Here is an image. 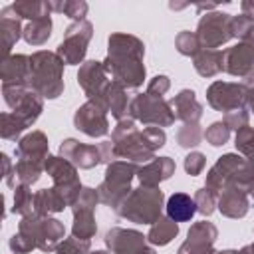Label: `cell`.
Masks as SVG:
<instances>
[{
    "instance_id": "obj_1",
    "label": "cell",
    "mask_w": 254,
    "mask_h": 254,
    "mask_svg": "<svg viewBox=\"0 0 254 254\" xmlns=\"http://www.w3.org/2000/svg\"><path fill=\"white\" fill-rule=\"evenodd\" d=\"M145 44L133 34L113 32L107 38V58L103 60L107 75L125 89H137L147 77Z\"/></svg>"
},
{
    "instance_id": "obj_2",
    "label": "cell",
    "mask_w": 254,
    "mask_h": 254,
    "mask_svg": "<svg viewBox=\"0 0 254 254\" xmlns=\"http://www.w3.org/2000/svg\"><path fill=\"white\" fill-rule=\"evenodd\" d=\"M111 143L115 151V159L129 161L135 165H147L155 159V153L165 147L167 133L161 127H145L137 129V121L125 117L117 121L111 131Z\"/></svg>"
},
{
    "instance_id": "obj_3",
    "label": "cell",
    "mask_w": 254,
    "mask_h": 254,
    "mask_svg": "<svg viewBox=\"0 0 254 254\" xmlns=\"http://www.w3.org/2000/svg\"><path fill=\"white\" fill-rule=\"evenodd\" d=\"M64 62L56 52L38 50L30 56L28 85L44 99H58L64 93Z\"/></svg>"
},
{
    "instance_id": "obj_4",
    "label": "cell",
    "mask_w": 254,
    "mask_h": 254,
    "mask_svg": "<svg viewBox=\"0 0 254 254\" xmlns=\"http://www.w3.org/2000/svg\"><path fill=\"white\" fill-rule=\"evenodd\" d=\"M252 183L254 173L248 167L246 159H242L238 153H224L208 169L204 187L216 190L218 194L226 189H240L244 192H250Z\"/></svg>"
},
{
    "instance_id": "obj_5",
    "label": "cell",
    "mask_w": 254,
    "mask_h": 254,
    "mask_svg": "<svg viewBox=\"0 0 254 254\" xmlns=\"http://www.w3.org/2000/svg\"><path fill=\"white\" fill-rule=\"evenodd\" d=\"M165 194L159 187H143L133 189L125 200L119 204L115 214L135 224H155L163 214Z\"/></svg>"
},
{
    "instance_id": "obj_6",
    "label": "cell",
    "mask_w": 254,
    "mask_h": 254,
    "mask_svg": "<svg viewBox=\"0 0 254 254\" xmlns=\"http://www.w3.org/2000/svg\"><path fill=\"white\" fill-rule=\"evenodd\" d=\"M137 169H139V165L121 161V159L109 163L105 167V177H103L101 185L97 187L99 202H103L111 210H117L119 204L125 200V196L133 190L131 183L137 177Z\"/></svg>"
},
{
    "instance_id": "obj_7",
    "label": "cell",
    "mask_w": 254,
    "mask_h": 254,
    "mask_svg": "<svg viewBox=\"0 0 254 254\" xmlns=\"http://www.w3.org/2000/svg\"><path fill=\"white\" fill-rule=\"evenodd\" d=\"M127 117L147 125V127H171L177 119L171 103L165 97L153 95L149 91L145 93H137L131 101H129V109H127Z\"/></svg>"
},
{
    "instance_id": "obj_8",
    "label": "cell",
    "mask_w": 254,
    "mask_h": 254,
    "mask_svg": "<svg viewBox=\"0 0 254 254\" xmlns=\"http://www.w3.org/2000/svg\"><path fill=\"white\" fill-rule=\"evenodd\" d=\"M18 230L32 236L38 250L42 252H56L58 246L65 240L64 222L52 216H22V220L18 222Z\"/></svg>"
},
{
    "instance_id": "obj_9",
    "label": "cell",
    "mask_w": 254,
    "mask_h": 254,
    "mask_svg": "<svg viewBox=\"0 0 254 254\" xmlns=\"http://www.w3.org/2000/svg\"><path fill=\"white\" fill-rule=\"evenodd\" d=\"M91 38H93V24L89 20L71 22L65 28L64 40L60 42L56 54L62 58L65 65H79L85 62V54Z\"/></svg>"
},
{
    "instance_id": "obj_10",
    "label": "cell",
    "mask_w": 254,
    "mask_h": 254,
    "mask_svg": "<svg viewBox=\"0 0 254 254\" xmlns=\"http://www.w3.org/2000/svg\"><path fill=\"white\" fill-rule=\"evenodd\" d=\"M4 103L18 115L28 127H32L44 111V97L30 85H2Z\"/></svg>"
},
{
    "instance_id": "obj_11",
    "label": "cell",
    "mask_w": 254,
    "mask_h": 254,
    "mask_svg": "<svg viewBox=\"0 0 254 254\" xmlns=\"http://www.w3.org/2000/svg\"><path fill=\"white\" fill-rule=\"evenodd\" d=\"M99 202L97 189L83 187L75 202L71 204L73 212V224H71V236L79 240H91L97 232V222H95V206Z\"/></svg>"
},
{
    "instance_id": "obj_12",
    "label": "cell",
    "mask_w": 254,
    "mask_h": 254,
    "mask_svg": "<svg viewBox=\"0 0 254 254\" xmlns=\"http://www.w3.org/2000/svg\"><path fill=\"white\" fill-rule=\"evenodd\" d=\"M230 20L232 14L226 12H206L200 16L198 24H196V36L200 42L202 50H216L222 44L232 40V32H230Z\"/></svg>"
},
{
    "instance_id": "obj_13",
    "label": "cell",
    "mask_w": 254,
    "mask_h": 254,
    "mask_svg": "<svg viewBox=\"0 0 254 254\" xmlns=\"http://www.w3.org/2000/svg\"><path fill=\"white\" fill-rule=\"evenodd\" d=\"M46 173L54 181V187L64 192V196L67 198L71 206L83 189L79 175H77V167L60 155H50L46 159Z\"/></svg>"
},
{
    "instance_id": "obj_14",
    "label": "cell",
    "mask_w": 254,
    "mask_h": 254,
    "mask_svg": "<svg viewBox=\"0 0 254 254\" xmlns=\"http://www.w3.org/2000/svg\"><path fill=\"white\" fill-rule=\"evenodd\" d=\"M107 109L99 99H87L73 113V127L87 137H105L109 133Z\"/></svg>"
},
{
    "instance_id": "obj_15",
    "label": "cell",
    "mask_w": 254,
    "mask_h": 254,
    "mask_svg": "<svg viewBox=\"0 0 254 254\" xmlns=\"http://www.w3.org/2000/svg\"><path fill=\"white\" fill-rule=\"evenodd\" d=\"M246 97H248V87L244 83L212 81L206 89L208 105L220 113H228V111L246 107Z\"/></svg>"
},
{
    "instance_id": "obj_16",
    "label": "cell",
    "mask_w": 254,
    "mask_h": 254,
    "mask_svg": "<svg viewBox=\"0 0 254 254\" xmlns=\"http://www.w3.org/2000/svg\"><path fill=\"white\" fill-rule=\"evenodd\" d=\"M216 238H218V228L208 220H198L190 224L187 238L179 246L177 254H212Z\"/></svg>"
},
{
    "instance_id": "obj_17",
    "label": "cell",
    "mask_w": 254,
    "mask_h": 254,
    "mask_svg": "<svg viewBox=\"0 0 254 254\" xmlns=\"http://www.w3.org/2000/svg\"><path fill=\"white\" fill-rule=\"evenodd\" d=\"M60 157L67 159L77 169H93L99 163H103V155H101L99 143L97 145H87V143H81V141H77L73 137L64 139L60 143Z\"/></svg>"
},
{
    "instance_id": "obj_18",
    "label": "cell",
    "mask_w": 254,
    "mask_h": 254,
    "mask_svg": "<svg viewBox=\"0 0 254 254\" xmlns=\"http://www.w3.org/2000/svg\"><path fill=\"white\" fill-rule=\"evenodd\" d=\"M109 75L105 71L103 62L97 60H87L79 65L77 71V83L83 89V93L87 95V99H99L101 93L105 91L107 83H109Z\"/></svg>"
},
{
    "instance_id": "obj_19",
    "label": "cell",
    "mask_w": 254,
    "mask_h": 254,
    "mask_svg": "<svg viewBox=\"0 0 254 254\" xmlns=\"http://www.w3.org/2000/svg\"><path fill=\"white\" fill-rule=\"evenodd\" d=\"M105 248L113 254H137L147 246V236H143L139 230L133 228H121L113 226L103 236Z\"/></svg>"
},
{
    "instance_id": "obj_20",
    "label": "cell",
    "mask_w": 254,
    "mask_h": 254,
    "mask_svg": "<svg viewBox=\"0 0 254 254\" xmlns=\"http://www.w3.org/2000/svg\"><path fill=\"white\" fill-rule=\"evenodd\" d=\"M254 65V46L238 42L222 52V71L234 77H246Z\"/></svg>"
},
{
    "instance_id": "obj_21",
    "label": "cell",
    "mask_w": 254,
    "mask_h": 254,
    "mask_svg": "<svg viewBox=\"0 0 254 254\" xmlns=\"http://www.w3.org/2000/svg\"><path fill=\"white\" fill-rule=\"evenodd\" d=\"M16 157L24 159V161H36V163H44L50 157V143L44 131H30L26 133L18 145H16Z\"/></svg>"
},
{
    "instance_id": "obj_22",
    "label": "cell",
    "mask_w": 254,
    "mask_h": 254,
    "mask_svg": "<svg viewBox=\"0 0 254 254\" xmlns=\"http://www.w3.org/2000/svg\"><path fill=\"white\" fill-rule=\"evenodd\" d=\"M30 77V56L26 54H10L0 64V79L2 85H28Z\"/></svg>"
},
{
    "instance_id": "obj_23",
    "label": "cell",
    "mask_w": 254,
    "mask_h": 254,
    "mask_svg": "<svg viewBox=\"0 0 254 254\" xmlns=\"http://www.w3.org/2000/svg\"><path fill=\"white\" fill-rule=\"evenodd\" d=\"M175 161L171 157H155L147 165H139L137 179L143 187H159L163 181H169L175 175Z\"/></svg>"
},
{
    "instance_id": "obj_24",
    "label": "cell",
    "mask_w": 254,
    "mask_h": 254,
    "mask_svg": "<svg viewBox=\"0 0 254 254\" xmlns=\"http://www.w3.org/2000/svg\"><path fill=\"white\" fill-rule=\"evenodd\" d=\"M22 20L18 18V14L14 12L12 4L2 8L0 12V36H2V60L10 56V50L14 48V44L22 38Z\"/></svg>"
},
{
    "instance_id": "obj_25",
    "label": "cell",
    "mask_w": 254,
    "mask_h": 254,
    "mask_svg": "<svg viewBox=\"0 0 254 254\" xmlns=\"http://www.w3.org/2000/svg\"><path fill=\"white\" fill-rule=\"evenodd\" d=\"M248 208H250L248 192L240 189H226L218 194L216 210L226 218H244L248 214Z\"/></svg>"
},
{
    "instance_id": "obj_26",
    "label": "cell",
    "mask_w": 254,
    "mask_h": 254,
    "mask_svg": "<svg viewBox=\"0 0 254 254\" xmlns=\"http://www.w3.org/2000/svg\"><path fill=\"white\" fill-rule=\"evenodd\" d=\"M171 107L183 123H198L202 117V105L196 99V93L192 89H181L171 101Z\"/></svg>"
},
{
    "instance_id": "obj_27",
    "label": "cell",
    "mask_w": 254,
    "mask_h": 254,
    "mask_svg": "<svg viewBox=\"0 0 254 254\" xmlns=\"http://www.w3.org/2000/svg\"><path fill=\"white\" fill-rule=\"evenodd\" d=\"M99 101L105 105V109L117 119V121H121V119H125L127 117V109H129V97H127V89L121 85V83H117V81H109L107 83V87H105V91L101 93V97H99Z\"/></svg>"
},
{
    "instance_id": "obj_28",
    "label": "cell",
    "mask_w": 254,
    "mask_h": 254,
    "mask_svg": "<svg viewBox=\"0 0 254 254\" xmlns=\"http://www.w3.org/2000/svg\"><path fill=\"white\" fill-rule=\"evenodd\" d=\"M67 206H69L67 198L56 187L42 189L34 192V214L32 216H50L54 212H62Z\"/></svg>"
},
{
    "instance_id": "obj_29",
    "label": "cell",
    "mask_w": 254,
    "mask_h": 254,
    "mask_svg": "<svg viewBox=\"0 0 254 254\" xmlns=\"http://www.w3.org/2000/svg\"><path fill=\"white\" fill-rule=\"evenodd\" d=\"M167 216L175 222H189L196 214V202L187 192H173L165 204Z\"/></svg>"
},
{
    "instance_id": "obj_30",
    "label": "cell",
    "mask_w": 254,
    "mask_h": 254,
    "mask_svg": "<svg viewBox=\"0 0 254 254\" xmlns=\"http://www.w3.org/2000/svg\"><path fill=\"white\" fill-rule=\"evenodd\" d=\"M179 234V222H175L169 216H161L155 224H151L147 232V242L153 246H167L171 240H175Z\"/></svg>"
},
{
    "instance_id": "obj_31",
    "label": "cell",
    "mask_w": 254,
    "mask_h": 254,
    "mask_svg": "<svg viewBox=\"0 0 254 254\" xmlns=\"http://www.w3.org/2000/svg\"><path fill=\"white\" fill-rule=\"evenodd\" d=\"M192 67L202 77H214L222 71V52L220 50H200L192 58Z\"/></svg>"
},
{
    "instance_id": "obj_32",
    "label": "cell",
    "mask_w": 254,
    "mask_h": 254,
    "mask_svg": "<svg viewBox=\"0 0 254 254\" xmlns=\"http://www.w3.org/2000/svg\"><path fill=\"white\" fill-rule=\"evenodd\" d=\"M52 28H54L52 16H46V18H40V20H32V22H28L24 26L22 38L30 46H44L52 36Z\"/></svg>"
},
{
    "instance_id": "obj_33",
    "label": "cell",
    "mask_w": 254,
    "mask_h": 254,
    "mask_svg": "<svg viewBox=\"0 0 254 254\" xmlns=\"http://www.w3.org/2000/svg\"><path fill=\"white\" fill-rule=\"evenodd\" d=\"M12 8L20 20H28V22L46 18L52 12V4L46 0H18L12 4Z\"/></svg>"
},
{
    "instance_id": "obj_34",
    "label": "cell",
    "mask_w": 254,
    "mask_h": 254,
    "mask_svg": "<svg viewBox=\"0 0 254 254\" xmlns=\"http://www.w3.org/2000/svg\"><path fill=\"white\" fill-rule=\"evenodd\" d=\"M42 173H46V165L44 163H36V161H24L18 159L14 165V179L18 181V185H34L40 181Z\"/></svg>"
},
{
    "instance_id": "obj_35",
    "label": "cell",
    "mask_w": 254,
    "mask_h": 254,
    "mask_svg": "<svg viewBox=\"0 0 254 254\" xmlns=\"http://www.w3.org/2000/svg\"><path fill=\"white\" fill-rule=\"evenodd\" d=\"M0 121H2V125H0V135H2V139H6V141H20L22 137V133L28 129V125L18 117V115H14L12 111H4L2 115H0Z\"/></svg>"
},
{
    "instance_id": "obj_36",
    "label": "cell",
    "mask_w": 254,
    "mask_h": 254,
    "mask_svg": "<svg viewBox=\"0 0 254 254\" xmlns=\"http://www.w3.org/2000/svg\"><path fill=\"white\" fill-rule=\"evenodd\" d=\"M12 212L20 216H32L34 214V192L30 185H16L14 187V204Z\"/></svg>"
},
{
    "instance_id": "obj_37",
    "label": "cell",
    "mask_w": 254,
    "mask_h": 254,
    "mask_svg": "<svg viewBox=\"0 0 254 254\" xmlns=\"http://www.w3.org/2000/svg\"><path fill=\"white\" fill-rule=\"evenodd\" d=\"M230 32H232V38H238L240 42L244 44H252L254 46V20L244 16L242 12L232 16L230 20Z\"/></svg>"
},
{
    "instance_id": "obj_38",
    "label": "cell",
    "mask_w": 254,
    "mask_h": 254,
    "mask_svg": "<svg viewBox=\"0 0 254 254\" xmlns=\"http://www.w3.org/2000/svg\"><path fill=\"white\" fill-rule=\"evenodd\" d=\"M204 139V131L198 123H183V127L177 131V143L183 149H194Z\"/></svg>"
},
{
    "instance_id": "obj_39",
    "label": "cell",
    "mask_w": 254,
    "mask_h": 254,
    "mask_svg": "<svg viewBox=\"0 0 254 254\" xmlns=\"http://www.w3.org/2000/svg\"><path fill=\"white\" fill-rule=\"evenodd\" d=\"M50 4H52L54 12H62L67 18H71L73 22L85 20L87 10H89L87 2H83V0H65V2H50Z\"/></svg>"
},
{
    "instance_id": "obj_40",
    "label": "cell",
    "mask_w": 254,
    "mask_h": 254,
    "mask_svg": "<svg viewBox=\"0 0 254 254\" xmlns=\"http://www.w3.org/2000/svg\"><path fill=\"white\" fill-rule=\"evenodd\" d=\"M175 48L181 56H187V58H194L202 48H200V42H198V36L196 32H190V30H183L177 34L175 38Z\"/></svg>"
},
{
    "instance_id": "obj_41",
    "label": "cell",
    "mask_w": 254,
    "mask_h": 254,
    "mask_svg": "<svg viewBox=\"0 0 254 254\" xmlns=\"http://www.w3.org/2000/svg\"><path fill=\"white\" fill-rule=\"evenodd\" d=\"M194 202H196V212H200L202 216H210L214 210H216V204H218V192L208 189V187H202L194 192Z\"/></svg>"
},
{
    "instance_id": "obj_42",
    "label": "cell",
    "mask_w": 254,
    "mask_h": 254,
    "mask_svg": "<svg viewBox=\"0 0 254 254\" xmlns=\"http://www.w3.org/2000/svg\"><path fill=\"white\" fill-rule=\"evenodd\" d=\"M204 139H206V143H210L212 147H222V145H226L228 139H230V129L224 125V121H214V123H210V125L206 127Z\"/></svg>"
},
{
    "instance_id": "obj_43",
    "label": "cell",
    "mask_w": 254,
    "mask_h": 254,
    "mask_svg": "<svg viewBox=\"0 0 254 254\" xmlns=\"http://www.w3.org/2000/svg\"><path fill=\"white\" fill-rule=\"evenodd\" d=\"M234 147L240 155L244 157H250L254 153V127H242L240 131H236V137H234Z\"/></svg>"
},
{
    "instance_id": "obj_44",
    "label": "cell",
    "mask_w": 254,
    "mask_h": 254,
    "mask_svg": "<svg viewBox=\"0 0 254 254\" xmlns=\"http://www.w3.org/2000/svg\"><path fill=\"white\" fill-rule=\"evenodd\" d=\"M8 246H10V250L14 254H30L32 250L38 248L36 246V240L32 236H28L26 232H20V230L16 234H12V238L8 240Z\"/></svg>"
},
{
    "instance_id": "obj_45",
    "label": "cell",
    "mask_w": 254,
    "mask_h": 254,
    "mask_svg": "<svg viewBox=\"0 0 254 254\" xmlns=\"http://www.w3.org/2000/svg\"><path fill=\"white\" fill-rule=\"evenodd\" d=\"M222 121H224V125H226L230 131H240L242 127H248L250 111H248L246 107H242V109H234V111H228V113H224Z\"/></svg>"
},
{
    "instance_id": "obj_46",
    "label": "cell",
    "mask_w": 254,
    "mask_h": 254,
    "mask_svg": "<svg viewBox=\"0 0 254 254\" xmlns=\"http://www.w3.org/2000/svg\"><path fill=\"white\" fill-rule=\"evenodd\" d=\"M87 252H89V240H79L75 236L65 238L56 250V254H87Z\"/></svg>"
},
{
    "instance_id": "obj_47",
    "label": "cell",
    "mask_w": 254,
    "mask_h": 254,
    "mask_svg": "<svg viewBox=\"0 0 254 254\" xmlns=\"http://www.w3.org/2000/svg\"><path fill=\"white\" fill-rule=\"evenodd\" d=\"M204 165H206V157H204L200 151H190V153L185 157V163H183L187 175H190V177L200 175L202 169H204Z\"/></svg>"
},
{
    "instance_id": "obj_48",
    "label": "cell",
    "mask_w": 254,
    "mask_h": 254,
    "mask_svg": "<svg viewBox=\"0 0 254 254\" xmlns=\"http://www.w3.org/2000/svg\"><path fill=\"white\" fill-rule=\"evenodd\" d=\"M169 87H171V79H169V75H163V73L161 75H155L147 83V91L153 93V95H159V97H163L169 91Z\"/></svg>"
},
{
    "instance_id": "obj_49",
    "label": "cell",
    "mask_w": 254,
    "mask_h": 254,
    "mask_svg": "<svg viewBox=\"0 0 254 254\" xmlns=\"http://www.w3.org/2000/svg\"><path fill=\"white\" fill-rule=\"evenodd\" d=\"M0 159H2V165H4V181H6V185H8L10 189H14V187H16V179H14V167H12V161H10V157H8L6 153H2Z\"/></svg>"
},
{
    "instance_id": "obj_50",
    "label": "cell",
    "mask_w": 254,
    "mask_h": 254,
    "mask_svg": "<svg viewBox=\"0 0 254 254\" xmlns=\"http://www.w3.org/2000/svg\"><path fill=\"white\" fill-rule=\"evenodd\" d=\"M240 8H242V14H244V16H248V18L254 20V0H244V2L240 4Z\"/></svg>"
},
{
    "instance_id": "obj_51",
    "label": "cell",
    "mask_w": 254,
    "mask_h": 254,
    "mask_svg": "<svg viewBox=\"0 0 254 254\" xmlns=\"http://www.w3.org/2000/svg\"><path fill=\"white\" fill-rule=\"evenodd\" d=\"M246 105L248 109L254 113V87H248V97H246Z\"/></svg>"
},
{
    "instance_id": "obj_52",
    "label": "cell",
    "mask_w": 254,
    "mask_h": 254,
    "mask_svg": "<svg viewBox=\"0 0 254 254\" xmlns=\"http://www.w3.org/2000/svg\"><path fill=\"white\" fill-rule=\"evenodd\" d=\"M244 85H246V87H254V65H252V69L248 71V75L244 77Z\"/></svg>"
},
{
    "instance_id": "obj_53",
    "label": "cell",
    "mask_w": 254,
    "mask_h": 254,
    "mask_svg": "<svg viewBox=\"0 0 254 254\" xmlns=\"http://www.w3.org/2000/svg\"><path fill=\"white\" fill-rule=\"evenodd\" d=\"M238 254H254V242H252V244H246V246H242V248L238 250Z\"/></svg>"
},
{
    "instance_id": "obj_54",
    "label": "cell",
    "mask_w": 254,
    "mask_h": 254,
    "mask_svg": "<svg viewBox=\"0 0 254 254\" xmlns=\"http://www.w3.org/2000/svg\"><path fill=\"white\" fill-rule=\"evenodd\" d=\"M214 8H216V4H196V10H200V12H202V10H206V12H212Z\"/></svg>"
},
{
    "instance_id": "obj_55",
    "label": "cell",
    "mask_w": 254,
    "mask_h": 254,
    "mask_svg": "<svg viewBox=\"0 0 254 254\" xmlns=\"http://www.w3.org/2000/svg\"><path fill=\"white\" fill-rule=\"evenodd\" d=\"M212 254H238V250H232V248H226V250H212Z\"/></svg>"
},
{
    "instance_id": "obj_56",
    "label": "cell",
    "mask_w": 254,
    "mask_h": 254,
    "mask_svg": "<svg viewBox=\"0 0 254 254\" xmlns=\"http://www.w3.org/2000/svg\"><path fill=\"white\" fill-rule=\"evenodd\" d=\"M137 254H157V252H155L151 246H145V248H143V250H139Z\"/></svg>"
},
{
    "instance_id": "obj_57",
    "label": "cell",
    "mask_w": 254,
    "mask_h": 254,
    "mask_svg": "<svg viewBox=\"0 0 254 254\" xmlns=\"http://www.w3.org/2000/svg\"><path fill=\"white\" fill-rule=\"evenodd\" d=\"M246 163H248V167L252 169V173H254V153L250 155V157H246Z\"/></svg>"
},
{
    "instance_id": "obj_58",
    "label": "cell",
    "mask_w": 254,
    "mask_h": 254,
    "mask_svg": "<svg viewBox=\"0 0 254 254\" xmlns=\"http://www.w3.org/2000/svg\"><path fill=\"white\" fill-rule=\"evenodd\" d=\"M87 254H113V252H109V250H89Z\"/></svg>"
},
{
    "instance_id": "obj_59",
    "label": "cell",
    "mask_w": 254,
    "mask_h": 254,
    "mask_svg": "<svg viewBox=\"0 0 254 254\" xmlns=\"http://www.w3.org/2000/svg\"><path fill=\"white\" fill-rule=\"evenodd\" d=\"M248 196L252 198V202H254V183H252V187H250V192H248Z\"/></svg>"
}]
</instances>
